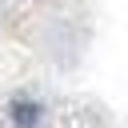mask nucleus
<instances>
[{
	"mask_svg": "<svg viewBox=\"0 0 128 128\" xmlns=\"http://www.w3.org/2000/svg\"><path fill=\"white\" fill-rule=\"evenodd\" d=\"M12 120H16V128H36V120H40V104H32V100H16V104H12Z\"/></svg>",
	"mask_w": 128,
	"mask_h": 128,
	"instance_id": "nucleus-1",
	"label": "nucleus"
}]
</instances>
